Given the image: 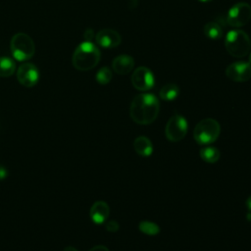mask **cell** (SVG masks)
Wrapping results in <instances>:
<instances>
[{"label": "cell", "mask_w": 251, "mask_h": 251, "mask_svg": "<svg viewBox=\"0 0 251 251\" xmlns=\"http://www.w3.org/2000/svg\"><path fill=\"white\" fill-rule=\"evenodd\" d=\"M133 148L135 152L142 157H148L153 152V144L146 136L136 137L133 142Z\"/></svg>", "instance_id": "14"}, {"label": "cell", "mask_w": 251, "mask_h": 251, "mask_svg": "<svg viewBox=\"0 0 251 251\" xmlns=\"http://www.w3.org/2000/svg\"><path fill=\"white\" fill-rule=\"evenodd\" d=\"M7 176H8V170L4 166L0 165V180L6 178Z\"/></svg>", "instance_id": "23"}, {"label": "cell", "mask_w": 251, "mask_h": 251, "mask_svg": "<svg viewBox=\"0 0 251 251\" xmlns=\"http://www.w3.org/2000/svg\"><path fill=\"white\" fill-rule=\"evenodd\" d=\"M188 130V124L186 119L179 115L176 114L172 116L165 127V135L168 140L172 142H178L182 140Z\"/></svg>", "instance_id": "6"}, {"label": "cell", "mask_w": 251, "mask_h": 251, "mask_svg": "<svg viewBox=\"0 0 251 251\" xmlns=\"http://www.w3.org/2000/svg\"><path fill=\"white\" fill-rule=\"evenodd\" d=\"M178 94H179V88L176 84H174V83L165 84L159 92L160 98L164 101H173L178 96Z\"/></svg>", "instance_id": "17"}, {"label": "cell", "mask_w": 251, "mask_h": 251, "mask_svg": "<svg viewBox=\"0 0 251 251\" xmlns=\"http://www.w3.org/2000/svg\"><path fill=\"white\" fill-rule=\"evenodd\" d=\"M139 230L147 235H156L160 232V226L153 222L149 221H142L138 225Z\"/></svg>", "instance_id": "19"}, {"label": "cell", "mask_w": 251, "mask_h": 251, "mask_svg": "<svg viewBox=\"0 0 251 251\" xmlns=\"http://www.w3.org/2000/svg\"><path fill=\"white\" fill-rule=\"evenodd\" d=\"M113 77V73L111 71L110 68L108 67H103L101 68L97 73H96V75H95V78H96V81L102 85H105V84H108L111 79Z\"/></svg>", "instance_id": "20"}, {"label": "cell", "mask_w": 251, "mask_h": 251, "mask_svg": "<svg viewBox=\"0 0 251 251\" xmlns=\"http://www.w3.org/2000/svg\"><path fill=\"white\" fill-rule=\"evenodd\" d=\"M89 251H109V249L104 245H96L92 247Z\"/></svg>", "instance_id": "24"}, {"label": "cell", "mask_w": 251, "mask_h": 251, "mask_svg": "<svg viewBox=\"0 0 251 251\" xmlns=\"http://www.w3.org/2000/svg\"><path fill=\"white\" fill-rule=\"evenodd\" d=\"M251 20V6L246 2L234 4L227 12L226 22L233 27L245 25Z\"/></svg>", "instance_id": "7"}, {"label": "cell", "mask_w": 251, "mask_h": 251, "mask_svg": "<svg viewBox=\"0 0 251 251\" xmlns=\"http://www.w3.org/2000/svg\"><path fill=\"white\" fill-rule=\"evenodd\" d=\"M96 43L102 48H116L122 42L121 34L114 29L104 28L99 30L95 35Z\"/></svg>", "instance_id": "11"}, {"label": "cell", "mask_w": 251, "mask_h": 251, "mask_svg": "<svg viewBox=\"0 0 251 251\" xmlns=\"http://www.w3.org/2000/svg\"><path fill=\"white\" fill-rule=\"evenodd\" d=\"M226 75L232 81H247L251 78V65L248 62H234L227 66Z\"/></svg>", "instance_id": "10"}, {"label": "cell", "mask_w": 251, "mask_h": 251, "mask_svg": "<svg viewBox=\"0 0 251 251\" xmlns=\"http://www.w3.org/2000/svg\"><path fill=\"white\" fill-rule=\"evenodd\" d=\"M39 71L32 63H23L17 70V79L25 87H32L39 80Z\"/></svg>", "instance_id": "9"}, {"label": "cell", "mask_w": 251, "mask_h": 251, "mask_svg": "<svg viewBox=\"0 0 251 251\" xmlns=\"http://www.w3.org/2000/svg\"><path fill=\"white\" fill-rule=\"evenodd\" d=\"M160 112L159 99L152 93H140L136 95L129 106V116L138 125H150L158 117Z\"/></svg>", "instance_id": "1"}, {"label": "cell", "mask_w": 251, "mask_h": 251, "mask_svg": "<svg viewBox=\"0 0 251 251\" xmlns=\"http://www.w3.org/2000/svg\"><path fill=\"white\" fill-rule=\"evenodd\" d=\"M105 227L109 232H116L119 230L120 226H119L118 222H116V221H109L106 223Z\"/></svg>", "instance_id": "21"}, {"label": "cell", "mask_w": 251, "mask_h": 251, "mask_svg": "<svg viewBox=\"0 0 251 251\" xmlns=\"http://www.w3.org/2000/svg\"><path fill=\"white\" fill-rule=\"evenodd\" d=\"M221 126L218 121L206 118L200 121L194 127L193 137L199 145H210L220 136Z\"/></svg>", "instance_id": "4"}, {"label": "cell", "mask_w": 251, "mask_h": 251, "mask_svg": "<svg viewBox=\"0 0 251 251\" xmlns=\"http://www.w3.org/2000/svg\"><path fill=\"white\" fill-rule=\"evenodd\" d=\"M110 214L109 205L105 201H96L90 208V219L96 225H101L106 222Z\"/></svg>", "instance_id": "13"}, {"label": "cell", "mask_w": 251, "mask_h": 251, "mask_svg": "<svg viewBox=\"0 0 251 251\" xmlns=\"http://www.w3.org/2000/svg\"><path fill=\"white\" fill-rule=\"evenodd\" d=\"M245 205H246V208H247L248 212H251V195L246 199Z\"/></svg>", "instance_id": "25"}, {"label": "cell", "mask_w": 251, "mask_h": 251, "mask_svg": "<svg viewBox=\"0 0 251 251\" xmlns=\"http://www.w3.org/2000/svg\"><path fill=\"white\" fill-rule=\"evenodd\" d=\"M100 57V50L94 43L83 41L75 48L72 57V63L77 71L86 72L98 65Z\"/></svg>", "instance_id": "2"}, {"label": "cell", "mask_w": 251, "mask_h": 251, "mask_svg": "<svg viewBox=\"0 0 251 251\" xmlns=\"http://www.w3.org/2000/svg\"><path fill=\"white\" fill-rule=\"evenodd\" d=\"M15 71L16 64L11 58L5 56L0 57V77L11 76Z\"/></svg>", "instance_id": "18"}, {"label": "cell", "mask_w": 251, "mask_h": 251, "mask_svg": "<svg viewBox=\"0 0 251 251\" xmlns=\"http://www.w3.org/2000/svg\"><path fill=\"white\" fill-rule=\"evenodd\" d=\"M134 68V60L131 56L126 54H121L117 56L112 62L113 71L121 75L129 74Z\"/></svg>", "instance_id": "12"}, {"label": "cell", "mask_w": 251, "mask_h": 251, "mask_svg": "<svg viewBox=\"0 0 251 251\" xmlns=\"http://www.w3.org/2000/svg\"><path fill=\"white\" fill-rule=\"evenodd\" d=\"M246 219H247L248 221H251V212H249V213L246 215Z\"/></svg>", "instance_id": "27"}, {"label": "cell", "mask_w": 251, "mask_h": 251, "mask_svg": "<svg viewBox=\"0 0 251 251\" xmlns=\"http://www.w3.org/2000/svg\"><path fill=\"white\" fill-rule=\"evenodd\" d=\"M248 63L251 65V53H250V55H249V61H248Z\"/></svg>", "instance_id": "29"}, {"label": "cell", "mask_w": 251, "mask_h": 251, "mask_svg": "<svg viewBox=\"0 0 251 251\" xmlns=\"http://www.w3.org/2000/svg\"><path fill=\"white\" fill-rule=\"evenodd\" d=\"M200 158L209 164L217 163L221 157V153L218 148L213 146H205L200 149L199 151Z\"/></svg>", "instance_id": "15"}, {"label": "cell", "mask_w": 251, "mask_h": 251, "mask_svg": "<svg viewBox=\"0 0 251 251\" xmlns=\"http://www.w3.org/2000/svg\"><path fill=\"white\" fill-rule=\"evenodd\" d=\"M203 32L205 36L211 40H218L223 36V29L219 24L215 22H209L204 25Z\"/></svg>", "instance_id": "16"}, {"label": "cell", "mask_w": 251, "mask_h": 251, "mask_svg": "<svg viewBox=\"0 0 251 251\" xmlns=\"http://www.w3.org/2000/svg\"><path fill=\"white\" fill-rule=\"evenodd\" d=\"M10 49L13 57L17 61L24 62L33 57L35 44L29 35L24 32H18L11 39Z\"/></svg>", "instance_id": "5"}, {"label": "cell", "mask_w": 251, "mask_h": 251, "mask_svg": "<svg viewBox=\"0 0 251 251\" xmlns=\"http://www.w3.org/2000/svg\"><path fill=\"white\" fill-rule=\"evenodd\" d=\"M63 251H78V250H76L75 247H73V246H67V247H65V249L63 250Z\"/></svg>", "instance_id": "26"}, {"label": "cell", "mask_w": 251, "mask_h": 251, "mask_svg": "<svg viewBox=\"0 0 251 251\" xmlns=\"http://www.w3.org/2000/svg\"><path fill=\"white\" fill-rule=\"evenodd\" d=\"M83 37H84L85 41H90L91 39H93V37H94V32H93V30L90 29V28L86 29V30L84 31Z\"/></svg>", "instance_id": "22"}, {"label": "cell", "mask_w": 251, "mask_h": 251, "mask_svg": "<svg viewBox=\"0 0 251 251\" xmlns=\"http://www.w3.org/2000/svg\"><path fill=\"white\" fill-rule=\"evenodd\" d=\"M131 84L139 91L150 90L155 84V77L150 69L146 67H138L131 75Z\"/></svg>", "instance_id": "8"}, {"label": "cell", "mask_w": 251, "mask_h": 251, "mask_svg": "<svg viewBox=\"0 0 251 251\" xmlns=\"http://www.w3.org/2000/svg\"><path fill=\"white\" fill-rule=\"evenodd\" d=\"M225 47L232 57L243 58L250 52L251 40L245 31L241 29H232L226 35Z\"/></svg>", "instance_id": "3"}, {"label": "cell", "mask_w": 251, "mask_h": 251, "mask_svg": "<svg viewBox=\"0 0 251 251\" xmlns=\"http://www.w3.org/2000/svg\"><path fill=\"white\" fill-rule=\"evenodd\" d=\"M198 1L203 2V3H208V2H211V1H213V0H198Z\"/></svg>", "instance_id": "28"}]
</instances>
